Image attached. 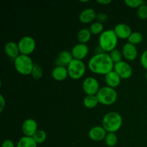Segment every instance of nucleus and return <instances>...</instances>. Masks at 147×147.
Instances as JSON below:
<instances>
[{"label":"nucleus","instance_id":"1","mask_svg":"<svg viewBox=\"0 0 147 147\" xmlns=\"http://www.w3.org/2000/svg\"><path fill=\"white\" fill-rule=\"evenodd\" d=\"M88 69L93 73L106 76L113 70L114 63L112 61L109 53H100L95 54L88 63Z\"/></svg>","mask_w":147,"mask_h":147},{"label":"nucleus","instance_id":"2","mask_svg":"<svg viewBox=\"0 0 147 147\" xmlns=\"http://www.w3.org/2000/svg\"><path fill=\"white\" fill-rule=\"evenodd\" d=\"M117 35L113 30H104L99 35L98 45L99 47L105 53H111L112 50L116 49V46L119 41Z\"/></svg>","mask_w":147,"mask_h":147},{"label":"nucleus","instance_id":"3","mask_svg":"<svg viewBox=\"0 0 147 147\" xmlns=\"http://www.w3.org/2000/svg\"><path fill=\"white\" fill-rule=\"evenodd\" d=\"M123 124V119L120 113L111 111L106 113L102 120V126L107 133H116Z\"/></svg>","mask_w":147,"mask_h":147},{"label":"nucleus","instance_id":"4","mask_svg":"<svg viewBox=\"0 0 147 147\" xmlns=\"http://www.w3.org/2000/svg\"><path fill=\"white\" fill-rule=\"evenodd\" d=\"M34 62L29 55L20 54L14 60V65L16 70L22 76L31 75L34 67Z\"/></svg>","mask_w":147,"mask_h":147},{"label":"nucleus","instance_id":"5","mask_svg":"<svg viewBox=\"0 0 147 147\" xmlns=\"http://www.w3.org/2000/svg\"><path fill=\"white\" fill-rule=\"evenodd\" d=\"M96 96L99 103L104 106H111L116 103L118 98V93L115 88L104 86L100 88Z\"/></svg>","mask_w":147,"mask_h":147},{"label":"nucleus","instance_id":"6","mask_svg":"<svg viewBox=\"0 0 147 147\" xmlns=\"http://www.w3.org/2000/svg\"><path fill=\"white\" fill-rule=\"evenodd\" d=\"M68 76L74 80H78L85 75L86 70V64L83 60L73 59L67 65Z\"/></svg>","mask_w":147,"mask_h":147},{"label":"nucleus","instance_id":"7","mask_svg":"<svg viewBox=\"0 0 147 147\" xmlns=\"http://www.w3.org/2000/svg\"><path fill=\"white\" fill-rule=\"evenodd\" d=\"M20 54L30 56L35 50L36 41L31 36H24L18 42Z\"/></svg>","mask_w":147,"mask_h":147},{"label":"nucleus","instance_id":"8","mask_svg":"<svg viewBox=\"0 0 147 147\" xmlns=\"http://www.w3.org/2000/svg\"><path fill=\"white\" fill-rule=\"evenodd\" d=\"M83 90L86 95L96 96L100 90V85L94 77H88L83 82Z\"/></svg>","mask_w":147,"mask_h":147},{"label":"nucleus","instance_id":"9","mask_svg":"<svg viewBox=\"0 0 147 147\" xmlns=\"http://www.w3.org/2000/svg\"><path fill=\"white\" fill-rule=\"evenodd\" d=\"M113 70L119 76L121 79L130 78L133 74V69L130 64L126 61H121L114 64Z\"/></svg>","mask_w":147,"mask_h":147},{"label":"nucleus","instance_id":"10","mask_svg":"<svg viewBox=\"0 0 147 147\" xmlns=\"http://www.w3.org/2000/svg\"><path fill=\"white\" fill-rule=\"evenodd\" d=\"M38 130V124L33 119H27L22 124V132L25 136L32 137Z\"/></svg>","mask_w":147,"mask_h":147},{"label":"nucleus","instance_id":"11","mask_svg":"<svg viewBox=\"0 0 147 147\" xmlns=\"http://www.w3.org/2000/svg\"><path fill=\"white\" fill-rule=\"evenodd\" d=\"M123 57L128 61L136 60L138 56V49L136 45L127 42L123 45L121 50Z\"/></svg>","mask_w":147,"mask_h":147},{"label":"nucleus","instance_id":"12","mask_svg":"<svg viewBox=\"0 0 147 147\" xmlns=\"http://www.w3.org/2000/svg\"><path fill=\"white\" fill-rule=\"evenodd\" d=\"M89 53V47L87 44L83 43H78L71 50V53L73 56V58L76 60H83Z\"/></svg>","mask_w":147,"mask_h":147},{"label":"nucleus","instance_id":"13","mask_svg":"<svg viewBox=\"0 0 147 147\" xmlns=\"http://www.w3.org/2000/svg\"><path fill=\"white\" fill-rule=\"evenodd\" d=\"M107 131L102 126H93L88 131V136L94 142H100L105 139Z\"/></svg>","mask_w":147,"mask_h":147},{"label":"nucleus","instance_id":"14","mask_svg":"<svg viewBox=\"0 0 147 147\" xmlns=\"http://www.w3.org/2000/svg\"><path fill=\"white\" fill-rule=\"evenodd\" d=\"M113 30L117 35L118 38L122 39V40H126V39L128 40L129 36L132 33L131 27L125 23H119L116 24Z\"/></svg>","mask_w":147,"mask_h":147},{"label":"nucleus","instance_id":"15","mask_svg":"<svg viewBox=\"0 0 147 147\" xmlns=\"http://www.w3.org/2000/svg\"><path fill=\"white\" fill-rule=\"evenodd\" d=\"M96 14L95 9L93 8H86L80 11L79 14V21L83 24H89L91 23L96 18Z\"/></svg>","mask_w":147,"mask_h":147},{"label":"nucleus","instance_id":"16","mask_svg":"<svg viewBox=\"0 0 147 147\" xmlns=\"http://www.w3.org/2000/svg\"><path fill=\"white\" fill-rule=\"evenodd\" d=\"M73 59L74 58H73L71 52H69L68 50H63L59 53L56 59L55 65L56 66L67 67V65L71 63Z\"/></svg>","mask_w":147,"mask_h":147},{"label":"nucleus","instance_id":"17","mask_svg":"<svg viewBox=\"0 0 147 147\" xmlns=\"http://www.w3.org/2000/svg\"><path fill=\"white\" fill-rule=\"evenodd\" d=\"M4 50L5 54L13 60H14L16 57H17L20 55L18 44L14 41H9L6 43Z\"/></svg>","mask_w":147,"mask_h":147},{"label":"nucleus","instance_id":"18","mask_svg":"<svg viewBox=\"0 0 147 147\" xmlns=\"http://www.w3.org/2000/svg\"><path fill=\"white\" fill-rule=\"evenodd\" d=\"M51 76L56 81H63L69 76L67 67L55 66L52 70Z\"/></svg>","mask_w":147,"mask_h":147},{"label":"nucleus","instance_id":"19","mask_svg":"<svg viewBox=\"0 0 147 147\" xmlns=\"http://www.w3.org/2000/svg\"><path fill=\"white\" fill-rule=\"evenodd\" d=\"M105 80H106L107 86L116 88L120 85L121 78L114 70H112L105 76Z\"/></svg>","mask_w":147,"mask_h":147},{"label":"nucleus","instance_id":"20","mask_svg":"<svg viewBox=\"0 0 147 147\" xmlns=\"http://www.w3.org/2000/svg\"><path fill=\"white\" fill-rule=\"evenodd\" d=\"M92 37V33L90 32V30L88 28L80 29L77 34V39L79 43H83L86 44L90 41Z\"/></svg>","mask_w":147,"mask_h":147},{"label":"nucleus","instance_id":"21","mask_svg":"<svg viewBox=\"0 0 147 147\" xmlns=\"http://www.w3.org/2000/svg\"><path fill=\"white\" fill-rule=\"evenodd\" d=\"M17 147H37V144L32 137L24 136L19 139Z\"/></svg>","mask_w":147,"mask_h":147},{"label":"nucleus","instance_id":"22","mask_svg":"<svg viewBox=\"0 0 147 147\" xmlns=\"http://www.w3.org/2000/svg\"><path fill=\"white\" fill-rule=\"evenodd\" d=\"M98 103V98L96 96L86 95V96L83 99V105H84L85 107L89 109L96 108Z\"/></svg>","mask_w":147,"mask_h":147},{"label":"nucleus","instance_id":"23","mask_svg":"<svg viewBox=\"0 0 147 147\" xmlns=\"http://www.w3.org/2000/svg\"><path fill=\"white\" fill-rule=\"evenodd\" d=\"M143 34L139 32H132L131 35L128 38V42L136 45L138 44H140L143 41Z\"/></svg>","mask_w":147,"mask_h":147},{"label":"nucleus","instance_id":"24","mask_svg":"<svg viewBox=\"0 0 147 147\" xmlns=\"http://www.w3.org/2000/svg\"><path fill=\"white\" fill-rule=\"evenodd\" d=\"M89 30H90L92 34H95V35L99 34L100 35L104 31V25H103V23L99 22L98 21L94 22L90 24Z\"/></svg>","mask_w":147,"mask_h":147},{"label":"nucleus","instance_id":"25","mask_svg":"<svg viewBox=\"0 0 147 147\" xmlns=\"http://www.w3.org/2000/svg\"><path fill=\"white\" fill-rule=\"evenodd\" d=\"M105 144L107 146L113 147L118 142V137L116 133H107L104 139Z\"/></svg>","mask_w":147,"mask_h":147},{"label":"nucleus","instance_id":"26","mask_svg":"<svg viewBox=\"0 0 147 147\" xmlns=\"http://www.w3.org/2000/svg\"><path fill=\"white\" fill-rule=\"evenodd\" d=\"M32 138L37 144H41L44 143L47 139V134L42 129H38L34 134V136H32Z\"/></svg>","mask_w":147,"mask_h":147},{"label":"nucleus","instance_id":"27","mask_svg":"<svg viewBox=\"0 0 147 147\" xmlns=\"http://www.w3.org/2000/svg\"><path fill=\"white\" fill-rule=\"evenodd\" d=\"M31 76L33 79L37 80H40L43 76V70L42 66L38 63H34V67H33L32 71Z\"/></svg>","mask_w":147,"mask_h":147},{"label":"nucleus","instance_id":"28","mask_svg":"<svg viewBox=\"0 0 147 147\" xmlns=\"http://www.w3.org/2000/svg\"><path fill=\"white\" fill-rule=\"evenodd\" d=\"M109 55H110L112 61L113 62L114 64L122 61L123 55H122L121 51H120L118 49H115V50H112L111 53H109Z\"/></svg>","mask_w":147,"mask_h":147},{"label":"nucleus","instance_id":"29","mask_svg":"<svg viewBox=\"0 0 147 147\" xmlns=\"http://www.w3.org/2000/svg\"><path fill=\"white\" fill-rule=\"evenodd\" d=\"M125 4L130 8H139L143 4H146V1L143 0H126Z\"/></svg>","mask_w":147,"mask_h":147},{"label":"nucleus","instance_id":"30","mask_svg":"<svg viewBox=\"0 0 147 147\" xmlns=\"http://www.w3.org/2000/svg\"><path fill=\"white\" fill-rule=\"evenodd\" d=\"M137 15L141 20L147 19V4H144L137 9Z\"/></svg>","mask_w":147,"mask_h":147},{"label":"nucleus","instance_id":"31","mask_svg":"<svg viewBox=\"0 0 147 147\" xmlns=\"http://www.w3.org/2000/svg\"><path fill=\"white\" fill-rule=\"evenodd\" d=\"M140 63L142 64V67L147 70V50H144L142 53L140 57Z\"/></svg>","mask_w":147,"mask_h":147},{"label":"nucleus","instance_id":"32","mask_svg":"<svg viewBox=\"0 0 147 147\" xmlns=\"http://www.w3.org/2000/svg\"><path fill=\"white\" fill-rule=\"evenodd\" d=\"M96 19L98 20V22L103 23V22H106L109 20V16H108L106 13L99 12L97 14Z\"/></svg>","mask_w":147,"mask_h":147},{"label":"nucleus","instance_id":"33","mask_svg":"<svg viewBox=\"0 0 147 147\" xmlns=\"http://www.w3.org/2000/svg\"><path fill=\"white\" fill-rule=\"evenodd\" d=\"M1 147H15V144L10 139H5L1 143Z\"/></svg>","mask_w":147,"mask_h":147},{"label":"nucleus","instance_id":"34","mask_svg":"<svg viewBox=\"0 0 147 147\" xmlns=\"http://www.w3.org/2000/svg\"><path fill=\"white\" fill-rule=\"evenodd\" d=\"M6 106V100L3 95H0V112H2Z\"/></svg>","mask_w":147,"mask_h":147},{"label":"nucleus","instance_id":"35","mask_svg":"<svg viewBox=\"0 0 147 147\" xmlns=\"http://www.w3.org/2000/svg\"><path fill=\"white\" fill-rule=\"evenodd\" d=\"M96 1L98 4H103V5H107V4H109L110 3L112 2L111 0H97Z\"/></svg>","mask_w":147,"mask_h":147},{"label":"nucleus","instance_id":"36","mask_svg":"<svg viewBox=\"0 0 147 147\" xmlns=\"http://www.w3.org/2000/svg\"><path fill=\"white\" fill-rule=\"evenodd\" d=\"M146 80H147V70H146Z\"/></svg>","mask_w":147,"mask_h":147}]
</instances>
